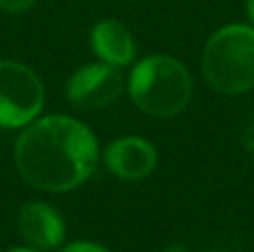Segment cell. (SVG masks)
Masks as SVG:
<instances>
[{
  "label": "cell",
  "instance_id": "8fae6325",
  "mask_svg": "<svg viewBox=\"0 0 254 252\" xmlns=\"http://www.w3.org/2000/svg\"><path fill=\"white\" fill-rule=\"evenodd\" d=\"M246 11L248 18H250V25L254 27V0H246Z\"/></svg>",
  "mask_w": 254,
  "mask_h": 252
},
{
  "label": "cell",
  "instance_id": "6da1fadb",
  "mask_svg": "<svg viewBox=\"0 0 254 252\" xmlns=\"http://www.w3.org/2000/svg\"><path fill=\"white\" fill-rule=\"evenodd\" d=\"M13 163L31 188L63 194L92 177L98 163V141L74 116H38L16 138Z\"/></svg>",
  "mask_w": 254,
  "mask_h": 252
},
{
  "label": "cell",
  "instance_id": "7c38bea8",
  "mask_svg": "<svg viewBox=\"0 0 254 252\" xmlns=\"http://www.w3.org/2000/svg\"><path fill=\"white\" fill-rule=\"evenodd\" d=\"M7 252H40V250H36V248H11V250H7Z\"/></svg>",
  "mask_w": 254,
  "mask_h": 252
},
{
  "label": "cell",
  "instance_id": "8992f818",
  "mask_svg": "<svg viewBox=\"0 0 254 252\" xmlns=\"http://www.w3.org/2000/svg\"><path fill=\"white\" fill-rule=\"evenodd\" d=\"M105 168L121 181H140L149 177L158 163L156 147L143 136L114 138L103 152Z\"/></svg>",
  "mask_w": 254,
  "mask_h": 252
},
{
  "label": "cell",
  "instance_id": "5bb4252c",
  "mask_svg": "<svg viewBox=\"0 0 254 252\" xmlns=\"http://www.w3.org/2000/svg\"><path fill=\"white\" fill-rule=\"evenodd\" d=\"M203 252H221V250H203Z\"/></svg>",
  "mask_w": 254,
  "mask_h": 252
},
{
  "label": "cell",
  "instance_id": "3957f363",
  "mask_svg": "<svg viewBox=\"0 0 254 252\" xmlns=\"http://www.w3.org/2000/svg\"><path fill=\"white\" fill-rule=\"evenodd\" d=\"M203 74L214 92L239 96L254 87V27L234 22L216 29L203 47Z\"/></svg>",
  "mask_w": 254,
  "mask_h": 252
},
{
  "label": "cell",
  "instance_id": "7a4b0ae2",
  "mask_svg": "<svg viewBox=\"0 0 254 252\" xmlns=\"http://www.w3.org/2000/svg\"><path fill=\"white\" fill-rule=\"evenodd\" d=\"M127 94L143 114L172 119L192 98V76L174 56L152 54L134 65L127 76Z\"/></svg>",
  "mask_w": 254,
  "mask_h": 252
},
{
  "label": "cell",
  "instance_id": "ba28073f",
  "mask_svg": "<svg viewBox=\"0 0 254 252\" xmlns=\"http://www.w3.org/2000/svg\"><path fill=\"white\" fill-rule=\"evenodd\" d=\"M92 49L103 63L125 67L136 56V40L131 31L116 18H103L89 31Z\"/></svg>",
  "mask_w": 254,
  "mask_h": 252
},
{
  "label": "cell",
  "instance_id": "30bf717a",
  "mask_svg": "<svg viewBox=\"0 0 254 252\" xmlns=\"http://www.w3.org/2000/svg\"><path fill=\"white\" fill-rule=\"evenodd\" d=\"M61 252H110V250L98 244H92V241H74V244L61 248Z\"/></svg>",
  "mask_w": 254,
  "mask_h": 252
},
{
  "label": "cell",
  "instance_id": "9c48e42d",
  "mask_svg": "<svg viewBox=\"0 0 254 252\" xmlns=\"http://www.w3.org/2000/svg\"><path fill=\"white\" fill-rule=\"evenodd\" d=\"M38 0H0V9L7 13H22L31 9Z\"/></svg>",
  "mask_w": 254,
  "mask_h": 252
},
{
  "label": "cell",
  "instance_id": "5b68a950",
  "mask_svg": "<svg viewBox=\"0 0 254 252\" xmlns=\"http://www.w3.org/2000/svg\"><path fill=\"white\" fill-rule=\"evenodd\" d=\"M127 87L123 67L110 63H89L83 65L67 80V101L78 110H101L114 103Z\"/></svg>",
  "mask_w": 254,
  "mask_h": 252
},
{
  "label": "cell",
  "instance_id": "277c9868",
  "mask_svg": "<svg viewBox=\"0 0 254 252\" xmlns=\"http://www.w3.org/2000/svg\"><path fill=\"white\" fill-rule=\"evenodd\" d=\"M45 85L31 67L18 61H0V127L18 129L40 116Z\"/></svg>",
  "mask_w": 254,
  "mask_h": 252
},
{
  "label": "cell",
  "instance_id": "4fadbf2b",
  "mask_svg": "<svg viewBox=\"0 0 254 252\" xmlns=\"http://www.w3.org/2000/svg\"><path fill=\"white\" fill-rule=\"evenodd\" d=\"M163 252H185L183 246H170V248H165Z\"/></svg>",
  "mask_w": 254,
  "mask_h": 252
},
{
  "label": "cell",
  "instance_id": "52a82bcc",
  "mask_svg": "<svg viewBox=\"0 0 254 252\" xmlns=\"http://www.w3.org/2000/svg\"><path fill=\"white\" fill-rule=\"evenodd\" d=\"M18 230L31 248L47 252L65 241V221L61 212L45 201H29L18 212Z\"/></svg>",
  "mask_w": 254,
  "mask_h": 252
}]
</instances>
